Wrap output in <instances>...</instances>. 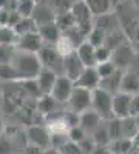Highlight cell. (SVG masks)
I'll list each match as a JSON object with an SVG mask.
<instances>
[{"mask_svg":"<svg viewBox=\"0 0 139 154\" xmlns=\"http://www.w3.org/2000/svg\"><path fill=\"white\" fill-rule=\"evenodd\" d=\"M74 2H77V0H74Z\"/></svg>","mask_w":139,"mask_h":154,"instance_id":"47","label":"cell"},{"mask_svg":"<svg viewBox=\"0 0 139 154\" xmlns=\"http://www.w3.org/2000/svg\"><path fill=\"white\" fill-rule=\"evenodd\" d=\"M110 59H111V49L108 46H105V45L96 46V60H97V63L110 60Z\"/></svg>","mask_w":139,"mask_h":154,"instance_id":"40","label":"cell"},{"mask_svg":"<svg viewBox=\"0 0 139 154\" xmlns=\"http://www.w3.org/2000/svg\"><path fill=\"white\" fill-rule=\"evenodd\" d=\"M37 23L34 22L33 17H20L19 22L14 25V31L17 32V35L25 34V32H31V31H37Z\"/></svg>","mask_w":139,"mask_h":154,"instance_id":"27","label":"cell"},{"mask_svg":"<svg viewBox=\"0 0 139 154\" xmlns=\"http://www.w3.org/2000/svg\"><path fill=\"white\" fill-rule=\"evenodd\" d=\"M91 108L104 120H108L111 117H115V116H113V94L105 91V89H102V88L93 89Z\"/></svg>","mask_w":139,"mask_h":154,"instance_id":"3","label":"cell"},{"mask_svg":"<svg viewBox=\"0 0 139 154\" xmlns=\"http://www.w3.org/2000/svg\"><path fill=\"white\" fill-rule=\"evenodd\" d=\"M70 11H71V14L76 20V25H77L85 34L90 32V29L94 25V16H93L91 9L88 8L85 0H77V2H74Z\"/></svg>","mask_w":139,"mask_h":154,"instance_id":"5","label":"cell"},{"mask_svg":"<svg viewBox=\"0 0 139 154\" xmlns=\"http://www.w3.org/2000/svg\"><path fill=\"white\" fill-rule=\"evenodd\" d=\"M16 46L17 49L28 51V53H39V49L43 46V40H42L39 31H31V32L20 34L17 37Z\"/></svg>","mask_w":139,"mask_h":154,"instance_id":"9","label":"cell"},{"mask_svg":"<svg viewBox=\"0 0 139 154\" xmlns=\"http://www.w3.org/2000/svg\"><path fill=\"white\" fill-rule=\"evenodd\" d=\"M57 75L59 74H56L54 71L48 69V68H42L40 69V72L37 74V77H36V82H37V85H39V89H40L42 94H49L51 93L53 85H54V82L57 79Z\"/></svg>","mask_w":139,"mask_h":154,"instance_id":"15","label":"cell"},{"mask_svg":"<svg viewBox=\"0 0 139 154\" xmlns=\"http://www.w3.org/2000/svg\"><path fill=\"white\" fill-rule=\"evenodd\" d=\"M25 133H27L28 143L39 146L42 151H48V148H51V133H49L46 125L31 123L27 126Z\"/></svg>","mask_w":139,"mask_h":154,"instance_id":"4","label":"cell"},{"mask_svg":"<svg viewBox=\"0 0 139 154\" xmlns=\"http://www.w3.org/2000/svg\"><path fill=\"white\" fill-rule=\"evenodd\" d=\"M107 128H108V134L111 140H116L122 137V126H121V119L118 117H111L107 120Z\"/></svg>","mask_w":139,"mask_h":154,"instance_id":"33","label":"cell"},{"mask_svg":"<svg viewBox=\"0 0 139 154\" xmlns=\"http://www.w3.org/2000/svg\"><path fill=\"white\" fill-rule=\"evenodd\" d=\"M96 69H97V72L100 75V79H102V77H107L111 72H115L118 68H116V65L111 60H105V62H99L96 65Z\"/></svg>","mask_w":139,"mask_h":154,"instance_id":"36","label":"cell"},{"mask_svg":"<svg viewBox=\"0 0 139 154\" xmlns=\"http://www.w3.org/2000/svg\"><path fill=\"white\" fill-rule=\"evenodd\" d=\"M77 86H82V88H87L93 91V89L99 88V83H100V75L96 69V66H85L84 71L81 72V75L76 79L74 82Z\"/></svg>","mask_w":139,"mask_h":154,"instance_id":"12","label":"cell"},{"mask_svg":"<svg viewBox=\"0 0 139 154\" xmlns=\"http://www.w3.org/2000/svg\"><path fill=\"white\" fill-rule=\"evenodd\" d=\"M127 42V35H125V32L121 29V28H116V29H113L110 32H107V37H105V46H108L111 51L118 48L119 45L125 43Z\"/></svg>","mask_w":139,"mask_h":154,"instance_id":"23","label":"cell"},{"mask_svg":"<svg viewBox=\"0 0 139 154\" xmlns=\"http://www.w3.org/2000/svg\"><path fill=\"white\" fill-rule=\"evenodd\" d=\"M37 56H39V60L42 63V68H48L56 74H64V54L57 49L56 45L43 43Z\"/></svg>","mask_w":139,"mask_h":154,"instance_id":"2","label":"cell"},{"mask_svg":"<svg viewBox=\"0 0 139 154\" xmlns=\"http://www.w3.org/2000/svg\"><path fill=\"white\" fill-rule=\"evenodd\" d=\"M121 91L127 94H137L139 93V75L130 69H125L121 80Z\"/></svg>","mask_w":139,"mask_h":154,"instance_id":"20","label":"cell"},{"mask_svg":"<svg viewBox=\"0 0 139 154\" xmlns=\"http://www.w3.org/2000/svg\"><path fill=\"white\" fill-rule=\"evenodd\" d=\"M46 2L49 3V6H51L56 12V16L60 14V12H65V11H70L74 0H46Z\"/></svg>","mask_w":139,"mask_h":154,"instance_id":"35","label":"cell"},{"mask_svg":"<svg viewBox=\"0 0 139 154\" xmlns=\"http://www.w3.org/2000/svg\"><path fill=\"white\" fill-rule=\"evenodd\" d=\"M104 119L100 117V116L93 109V108H90V109H87V111H84V112H81V119H79V125L84 128V130L88 133V134H91L96 128L100 125V122H102Z\"/></svg>","mask_w":139,"mask_h":154,"instance_id":"16","label":"cell"},{"mask_svg":"<svg viewBox=\"0 0 139 154\" xmlns=\"http://www.w3.org/2000/svg\"><path fill=\"white\" fill-rule=\"evenodd\" d=\"M57 105H60V103H59V102H57L51 94H42L40 97H37L36 109L46 117V116H49V114H53L54 111H57V109H56Z\"/></svg>","mask_w":139,"mask_h":154,"instance_id":"21","label":"cell"},{"mask_svg":"<svg viewBox=\"0 0 139 154\" xmlns=\"http://www.w3.org/2000/svg\"><path fill=\"white\" fill-rule=\"evenodd\" d=\"M134 49L131 45H128L127 42L119 45L118 48H115L111 51V62L116 65V68L119 69H128V66L131 65V62H133V57H134Z\"/></svg>","mask_w":139,"mask_h":154,"instance_id":"8","label":"cell"},{"mask_svg":"<svg viewBox=\"0 0 139 154\" xmlns=\"http://www.w3.org/2000/svg\"><path fill=\"white\" fill-rule=\"evenodd\" d=\"M36 2H40V0H36Z\"/></svg>","mask_w":139,"mask_h":154,"instance_id":"46","label":"cell"},{"mask_svg":"<svg viewBox=\"0 0 139 154\" xmlns=\"http://www.w3.org/2000/svg\"><path fill=\"white\" fill-rule=\"evenodd\" d=\"M0 80H3V82H19L20 80V75L16 66L12 65V62L0 63Z\"/></svg>","mask_w":139,"mask_h":154,"instance_id":"24","label":"cell"},{"mask_svg":"<svg viewBox=\"0 0 139 154\" xmlns=\"http://www.w3.org/2000/svg\"><path fill=\"white\" fill-rule=\"evenodd\" d=\"M105 37H107V32L104 29H100L99 26H94L90 29V32L87 34V42H90L94 48L96 46H100L105 43Z\"/></svg>","mask_w":139,"mask_h":154,"instance_id":"28","label":"cell"},{"mask_svg":"<svg viewBox=\"0 0 139 154\" xmlns=\"http://www.w3.org/2000/svg\"><path fill=\"white\" fill-rule=\"evenodd\" d=\"M16 151L14 149V145H12V142L8 139L6 134H0V152H12Z\"/></svg>","mask_w":139,"mask_h":154,"instance_id":"41","label":"cell"},{"mask_svg":"<svg viewBox=\"0 0 139 154\" xmlns=\"http://www.w3.org/2000/svg\"><path fill=\"white\" fill-rule=\"evenodd\" d=\"M84 68H85V65L82 63V60L79 59L77 53H76V49L64 56V74L68 75L71 80L76 82V79L81 75V72L84 71Z\"/></svg>","mask_w":139,"mask_h":154,"instance_id":"10","label":"cell"},{"mask_svg":"<svg viewBox=\"0 0 139 154\" xmlns=\"http://www.w3.org/2000/svg\"><path fill=\"white\" fill-rule=\"evenodd\" d=\"M130 116H139V93H137V94H131Z\"/></svg>","mask_w":139,"mask_h":154,"instance_id":"42","label":"cell"},{"mask_svg":"<svg viewBox=\"0 0 139 154\" xmlns=\"http://www.w3.org/2000/svg\"><path fill=\"white\" fill-rule=\"evenodd\" d=\"M79 146L82 149V152H94V148H96V142H94V139L90 136V134H87L81 142H79Z\"/></svg>","mask_w":139,"mask_h":154,"instance_id":"39","label":"cell"},{"mask_svg":"<svg viewBox=\"0 0 139 154\" xmlns=\"http://www.w3.org/2000/svg\"><path fill=\"white\" fill-rule=\"evenodd\" d=\"M90 136L94 139L96 145H110L111 139H110V134H108L107 120H102V122H100V125L96 128V130H94Z\"/></svg>","mask_w":139,"mask_h":154,"instance_id":"25","label":"cell"},{"mask_svg":"<svg viewBox=\"0 0 139 154\" xmlns=\"http://www.w3.org/2000/svg\"><path fill=\"white\" fill-rule=\"evenodd\" d=\"M128 69H130V71H133V72H136V74L139 75V53H136V54H134L133 62H131V65L128 66Z\"/></svg>","mask_w":139,"mask_h":154,"instance_id":"43","label":"cell"},{"mask_svg":"<svg viewBox=\"0 0 139 154\" xmlns=\"http://www.w3.org/2000/svg\"><path fill=\"white\" fill-rule=\"evenodd\" d=\"M119 16L118 14H113V12H104V14H99L94 16V26H99L100 29H104L105 32H110L119 26Z\"/></svg>","mask_w":139,"mask_h":154,"instance_id":"17","label":"cell"},{"mask_svg":"<svg viewBox=\"0 0 139 154\" xmlns=\"http://www.w3.org/2000/svg\"><path fill=\"white\" fill-rule=\"evenodd\" d=\"M11 0H0V9H6Z\"/></svg>","mask_w":139,"mask_h":154,"instance_id":"44","label":"cell"},{"mask_svg":"<svg viewBox=\"0 0 139 154\" xmlns=\"http://www.w3.org/2000/svg\"><path fill=\"white\" fill-rule=\"evenodd\" d=\"M54 22L57 23V26L62 29V32L67 31V29H70V28H73L74 25H76V20H74V17H73V14H71V11H65V12H60V14H57Z\"/></svg>","mask_w":139,"mask_h":154,"instance_id":"30","label":"cell"},{"mask_svg":"<svg viewBox=\"0 0 139 154\" xmlns=\"http://www.w3.org/2000/svg\"><path fill=\"white\" fill-rule=\"evenodd\" d=\"M130 102L131 94H127L124 91H118L116 94H113V116L118 119L130 116Z\"/></svg>","mask_w":139,"mask_h":154,"instance_id":"13","label":"cell"},{"mask_svg":"<svg viewBox=\"0 0 139 154\" xmlns=\"http://www.w3.org/2000/svg\"><path fill=\"white\" fill-rule=\"evenodd\" d=\"M121 126H122V137L134 139V137L139 134L137 123H136V117H134V116H127V117H122V119H121Z\"/></svg>","mask_w":139,"mask_h":154,"instance_id":"22","label":"cell"},{"mask_svg":"<svg viewBox=\"0 0 139 154\" xmlns=\"http://www.w3.org/2000/svg\"><path fill=\"white\" fill-rule=\"evenodd\" d=\"M74 85H76L74 80H71L68 75L59 74L49 94H51L60 105H62V103H67L68 99H70V94H71V91H73V88H74Z\"/></svg>","mask_w":139,"mask_h":154,"instance_id":"7","label":"cell"},{"mask_svg":"<svg viewBox=\"0 0 139 154\" xmlns=\"http://www.w3.org/2000/svg\"><path fill=\"white\" fill-rule=\"evenodd\" d=\"M91 97H93V91L74 85L73 91L70 94V99L67 102L68 109H73L79 114L87 111V109H90L91 108Z\"/></svg>","mask_w":139,"mask_h":154,"instance_id":"6","label":"cell"},{"mask_svg":"<svg viewBox=\"0 0 139 154\" xmlns=\"http://www.w3.org/2000/svg\"><path fill=\"white\" fill-rule=\"evenodd\" d=\"M122 74H124V69H119L118 68L115 72H111L110 75L102 77V79H100V83H99V88L105 89V91H108L111 94H116L118 91H121Z\"/></svg>","mask_w":139,"mask_h":154,"instance_id":"18","label":"cell"},{"mask_svg":"<svg viewBox=\"0 0 139 154\" xmlns=\"http://www.w3.org/2000/svg\"><path fill=\"white\" fill-rule=\"evenodd\" d=\"M79 59L82 60V63L85 66H96L97 60H96V48L90 43V42H82L77 48H76Z\"/></svg>","mask_w":139,"mask_h":154,"instance_id":"19","label":"cell"},{"mask_svg":"<svg viewBox=\"0 0 139 154\" xmlns=\"http://www.w3.org/2000/svg\"><path fill=\"white\" fill-rule=\"evenodd\" d=\"M31 17L37 23V26H42L45 23H51V22L56 20V12L51 6H49V3L46 0H40V2L36 3V8L33 11Z\"/></svg>","mask_w":139,"mask_h":154,"instance_id":"11","label":"cell"},{"mask_svg":"<svg viewBox=\"0 0 139 154\" xmlns=\"http://www.w3.org/2000/svg\"><path fill=\"white\" fill-rule=\"evenodd\" d=\"M37 31H39L43 43H46V45H57V42L62 38V29L57 26L56 22L45 23L37 28Z\"/></svg>","mask_w":139,"mask_h":154,"instance_id":"14","label":"cell"},{"mask_svg":"<svg viewBox=\"0 0 139 154\" xmlns=\"http://www.w3.org/2000/svg\"><path fill=\"white\" fill-rule=\"evenodd\" d=\"M0 26H2V25H0Z\"/></svg>","mask_w":139,"mask_h":154,"instance_id":"48","label":"cell"},{"mask_svg":"<svg viewBox=\"0 0 139 154\" xmlns=\"http://www.w3.org/2000/svg\"><path fill=\"white\" fill-rule=\"evenodd\" d=\"M17 32L14 31L12 26H8V25H2L0 26V43H12L16 45L17 42Z\"/></svg>","mask_w":139,"mask_h":154,"instance_id":"31","label":"cell"},{"mask_svg":"<svg viewBox=\"0 0 139 154\" xmlns=\"http://www.w3.org/2000/svg\"><path fill=\"white\" fill-rule=\"evenodd\" d=\"M12 65L16 66L20 80L25 79H36L37 74L42 69V63L39 60L37 53H28V51L17 49L12 57Z\"/></svg>","mask_w":139,"mask_h":154,"instance_id":"1","label":"cell"},{"mask_svg":"<svg viewBox=\"0 0 139 154\" xmlns=\"http://www.w3.org/2000/svg\"><path fill=\"white\" fill-rule=\"evenodd\" d=\"M59 152H64V154H79L82 152L79 143L73 142V140H67V142L59 148Z\"/></svg>","mask_w":139,"mask_h":154,"instance_id":"38","label":"cell"},{"mask_svg":"<svg viewBox=\"0 0 139 154\" xmlns=\"http://www.w3.org/2000/svg\"><path fill=\"white\" fill-rule=\"evenodd\" d=\"M3 133V123H2V119H0V134Z\"/></svg>","mask_w":139,"mask_h":154,"instance_id":"45","label":"cell"},{"mask_svg":"<svg viewBox=\"0 0 139 154\" xmlns=\"http://www.w3.org/2000/svg\"><path fill=\"white\" fill-rule=\"evenodd\" d=\"M88 8L91 9L93 16H99V14H104V12L110 11L111 6V0H85Z\"/></svg>","mask_w":139,"mask_h":154,"instance_id":"29","label":"cell"},{"mask_svg":"<svg viewBox=\"0 0 139 154\" xmlns=\"http://www.w3.org/2000/svg\"><path fill=\"white\" fill-rule=\"evenodd\" d=\"M17 51V46L12 43H0V63H8L12 62V57H14Z\"/></svg>","mask_w":139,"mask_h":154,"instance_id":"34","label":"cell"},{"mask_svg":"<svg viewBox=\"0 0 139 154\" xmlns=\"http://www.w3.org/2000/svg\"><path fill=\"white\" fill-rule=\"evenodd\" d=\"M108 148H110V152H119V154L130 152L133 149V139L121 137V139H116V140H111Z\"/></svg>","mask_w":139,"mask_h":154,"instance_id":"26","label":"cell"},{"mask_svg":"<svg viewBox=\"0 0 139 154\" xmlns=\"http://www.w3.org/2000/svg\"><path fill=\"white\" fill-rule=\"evenodd\" d=\"M36 0H17V5H16V11L22 17H31L33 16V11L36 8Z\"/></svg>","mask_w":139,"mask_h":154,"instance_id":"32","label":"cell"},{"mask_svg":"<svg viewBox=\"0 0 139 154\" xmlns=\"http://www.w3.org/2000/svg\"><path fill=\"white\" fill-rule=\"evenodd\" d=\"M87 134H88V133L84 130L81 125H74V126L68 128V139L73 140V142H76V143H79Z\"/></svg>","mask_w":139,"mask_h":154,"instance_id":"37","label":"cell"}]
</instances>
